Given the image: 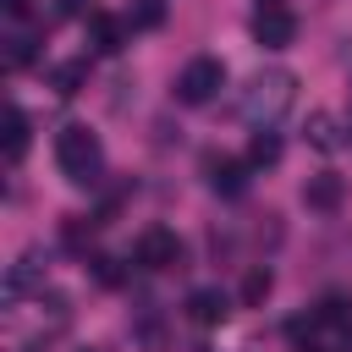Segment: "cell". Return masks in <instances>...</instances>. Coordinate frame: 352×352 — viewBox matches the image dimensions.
<instances>
[{"mask_svg": "<svg viewBox=\"0 0 352 352\" xmlns=\"http://www.w3.org/2000/svg\"><path fill=\"white\" fill-rule=\"evenodd\" d=\"M132 253H138L143 270H176V264H182V236H176L170 226H148Z\"/></svg>", "mask_w": 352, "mask_h": 352, "instance_id": "4", "label": "cell"}, {"mask_svg": "<svg viewBox=\"0 0 352 352\" xmlns=\"http://www.w3.org/2000/svg\"><path fill=\"white\" fill-rule=\"evenodd\" d=\"M292 99H297V77H292L286 66H270V72H258V77L248 82V94H242V116L264 132V126H275V121L292 110Z\"/></svg>", "mask_w": 352, "mask_h": 352, "instance_id": "1", "label": "cell"}, {"mask_svg": "<svg viewBox=\"0 0 352 352\" xmlns=\"http://www.w3.org/2000/svg\"><path fill=\"white\" fill-rule=\"evenodd\" d=\"M220 88H226V66H220L214 55H192V60L182 66V77H176V99H182V104H209Z\"/></svg>", "mask_w": 352, "mask_h": 352, "instance_id": "3", "label": "cell"}, {"mask_svg": "<svg viewBox=\"0 0 352 352\" xmlns=\"http://www.w3.org/2000/svg\"><path fill=\"white\" fill-rule=\"evenodd\" d=\"M270 286H275V275H270V270H248V280H242V302H248V308H258V302L270 297Z\"/></svg>", "mask_w": 352, "mask_h": 352, "instance_id": "16", "label": "cell"}, {"mask_svg": "<svg viewBox=\"0 0 352 352\" xmlns=\"http://www.w3.org/2000/svg\"><path fill=\"white\" fill-rule=\"evenodd\" d=\"M33 55H38V38H33L28 28H11V38H6V66L22 72V66H33Z\"/></svg>", "mask_w": 352, "mask_h": 352, "instance_id": "11", "label": "cell"}, {"mask_svg": "<svg viewBox=\"0 0 352 352\" xmlns=\"http://www.w3.org/2000/svg\"><path fill=\"white\" fill-rule=\"evenodd\" d=\"M94 264H99V280H104V286H116V280H121V270H116V258H94Z\"/></svg>", "mask_w": 352, "mask_h": 352, "instance_id": "19", "label": "cell"}, {"mask_svg": "<svg viewBox=\"0 0 352 352\" xmlns=\"http://www.w3.org/2000/svg\"><path fill=\"white\" fill-rule=\"evenodd\" d=\"M121 33H126V28H121L116 16H99V11L88 16V44H94L99 55H116V50H121Z\"/></svg>", "mask_w": 352, "mask_h": 352, "instance_id": "10", "label": "cell"}, {"mask_svg": "<svg viewBox=\"0 0 352 352\" xmlns=\"http://www.w3.org/2000/svg\"><path fill=\"white\" fill-rule=\"evenodd\" d=\"M302 352H324V346H302Z\"/></svg>", "mask_w": 352, "mask_h": 352, "instance_id": "22", "label": "cell"}, {"mask_svg": "<svg viewBox=\"0 0 352 352\" xmlns=\"http://www.w3.org/2000/svg\"><path fill=\"white\" fill-rule=\"evenodd\" d=\"M6 11H11V16H22V11H28V0H6Z\"/></svg>", "mask_w": 352, "mask_h": 352, "instance_id": "21", "label": "cell"}, {"mask_svg": "<svg viewBox=\"0 0 352 352\" xmlns=\"http://www.w3.org/2000/svg\"><path fill=\"white\" fill-rule=\"evenodd\" d=\"M314 314H319V324H346V319H352V302H346V297H324Z\"/></svg>", "mask_w": 352, "mask_h": 352, "instance_id": "18", "label": "cell"}, {"mask_svg": "<svg viewBox=\"0 0 352 352\" xmlns=\"http://www.w3.org/2000/svg\"><path fill=\"white\" fill-rule=\"evenodd\" d=\"M50 82H55V94H60V99H72V94L88 82V60H60V66L50 72Z\"/></svg>", "mask_w": 352, "mask_h": 352, "instance_id": "13", "label": "cell"}, {"mask_svg": "<svg viewBox=\"0 0 352 352\" xmlns=\"http://www.w3.org/2000/svg\"><path fill=\"white\" fill-rule=\"evenodd\" d=\"M308 143H314V148H324V154H330V148H341V121H336L330 110L308 116Z\"/></svg>", "mask_w": 352, "mask_h": 352, "instance_id": "12", "label": "cell"}, {"mask_svg": "<svg viewBox=\"0 0 352 352\" xmlns=\"http://www.w3.org/2000/svg\"><path fill=\"white\" fill-rule=\"evenodd\" d=\"M55 165H60V176L72 187H94L99 170H104V148H99V138L82 121H72V126L55 132Z\"/></svg>", "mask_w": 352, "mask_h": 352, "instance_id": "2", "label": "cell"}, {"mask_svg": "<svg viewBox=\"0 0 352 352\" xmlns=\"http://www.w3.org/2000/svg\"><path fill=\"white\" fill-rule=\"evenodd\" d=\"M28 143H33V126H28V116L11 104V110H6V160H11V165H22Z\"/></svg>", "mask_w": 352, "mask_h": 352, "instance_id": "9", "label": "cell"}, {"mask_svg": "<svg viewBox=\"0 0 352 352\" xmlns=\"http://www.w3.org/2000/svg\"><path fill=\"white\" fill-rule=\"evenodd\" d=\"M60 16H88V0H60Z\"/></svg>", "mask_w": 352, "mask_h": 352, "instance_id": "20", "label": "cell"}, {"mask_svg": "<svg viewBox=\"0 0 352 352\" xmlns=\"http://www.w3.org/2000/svg\"><path fill=\"white\" fill-rule=\"evenodd\" d=\"M209 187L226 192V198H236L248 187V160H209Z\"/></svg>", "mask_w": 352, "mask_h": 352, "instance_id": "8", "label": "cell"}, {"mask_svg": "<svg viewBox=\"0 0 352 352\" xmlns=\"http://www.w3.org/2000/svg\"><path fill=\"white\" fill-rule=\"evenodd\" d=\"M187 314H192V324H226L231 302H226V292L204 286V292H192V297H187Z\"/></svg>", "mask_w": 352, "mask_h": 352, "instance_id": "7", "label": "cell"}, {"mask_svg": "<svg viewBox=\"0 0 352 352\" xmlns=\"http://www.w3.org/2000/svg\"><path fill=\"white\" fill-rule=\"evenodd\" d=\"M88 352H94V346H88Z\"/></svg>", "mask_w": 352, "mask_h": 352, "instance_id": "24", "label": "cell"}, {"mask_svg": "<svg viewBox=\"0 0 352 352\" xmlns=\"http://www.w3.org/2000/svg\"><path fill=\"white\" fill-rule=\"evenodd\" d=\"M280 160V138L275 132H253V143H248V165H275Z\"/></svg>", "mask_w": 352, "mask_h": 352, "instance_id": "15", "label": "cell"}, {"mask_svg": "<svg viewBox=\"0 0 352 352\" xmlns=\"http://www.w3.org/2000/svg\"><path fill=\"white\" fill-rule=\"evenodd\" d=\"M264 6H280V0H264Z\"/></svg>", "mask_w": 352, "mask_h": 352, "instance_id": "23", "label": "cell"}, {"mask_svg": "<svg viewBox=\"0 0 352 352\" xmlns=\"http://www.w3.org/2000/svg\"><path fill=\"white\" fill-rule=\"evenodd\" d=\"M126 22H132V28H160V22H165V0H132Z\"/></svg>", "mask_w": 352, "mask_h": 352, "instance_id": "17", "label": "cell"}, {"mask_svg": "<svg viewBox=\"0 0 352 352\" xmlns=\"http://www.w3.org/2000/svg\"><path fill=\"white\" fill-rule=\"evenodd\" d=\"M341 198H346V187H341V176H336V170H319V176H308V182H302V204H308L314 214H336V209H341Z\"/></svg>", "mask_w": 352, "mask_h": 352, "instance_id": "6", "label": "cell"}, {"mask_svg": "<svg viewBox=\"0 0 352 352\" xmlns=\"http://www.w3.org/2000/svg\"><path fill=\"white\" fill-rule=\"evenodd\" d=\"M253 38H258L264 50H286V44L297 38V16H292L286 6H258V16H253Z\"/></svg>", "mask_w": 352, "mask_h": 352, "instance_id": "5", "label": "cell"}, {"mask_svg": "<svg viewBox=\"0 0 352 352\" xmlns=\"http://www.w3.org/2000/svg\"><path fill=\"white\" fill-rule=\"evenodd\" d=\"M33 286H38V258H16L11 275H6V297H22V292H33Z\"/></svg>", "mask_w": 352, "mask_h": 352, "instance_id": "14", "label": "cell"}]
</instances>
